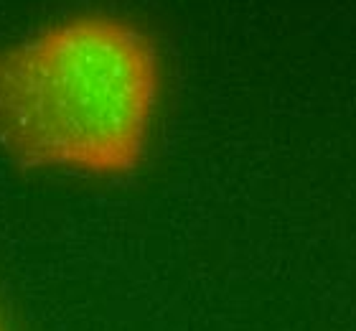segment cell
Listing matches in <instances>:
<instances>
[{"label": "cell", "instance_id": "cell-1", "mask_svg": "<svg viewBox=\"0 0 356 331\" xmlns=\"http://www.w3.org/2000/svg\"><path fill=\"white\" fill-rule=\"evenodd\" d=\"M161 97L156 41L82 13L0 46V151L21 169L125 176L145 158Z\"/></svg>", "mask_w": 356, "mask_h": 331}]
</instances>
